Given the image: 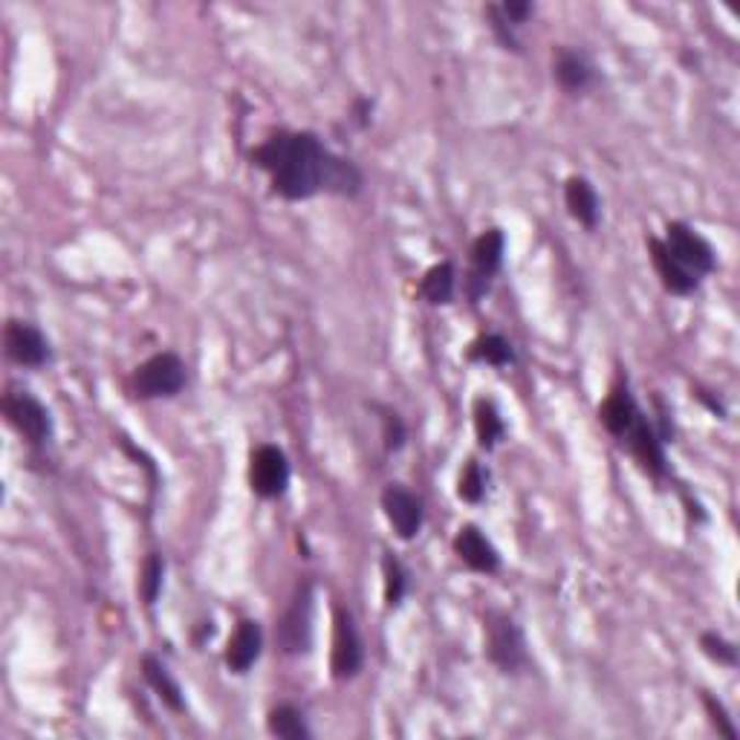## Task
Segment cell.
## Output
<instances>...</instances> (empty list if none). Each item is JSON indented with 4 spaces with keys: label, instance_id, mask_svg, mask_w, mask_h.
I'll use <instances>...</instances> for the list:
<instances>
[{
    "label": "cell",
    "instance_id": "6da1fadb",
    "mask_svg": "<svg viewBox=\"0 0 740 740\" xmlns=\"http://www.w3.org/2000/svg\"><path fill=\"white\" fill-rule=\"evenodd\" d=\"M252 165L273 183L284 200H310L319 192L356 197L362 192V171L324 146L310 130H281L252 151Z\"/></svg>",
    "mask_w": 740,
    "mask_h": 740
},
{
    "label": "cell",
    "instance_id": "7a4b0ae2",
    "mask_svg": "<svg viewBox=\"0 0 740 740\" xmlns=\"http://www.w3.org/2000/svg\"><path fill=\"white\" fill-rule=\"evenodd\" d=\"M486 631V654L498 666L500 674H521L530 668V654H527V639L518 622L507 613H489L483 622Z\"/></svg>",
    "mask_w": 740,
    "mask_h": 740
},
{
    "label": "cell",
    "instance_id": "3957f363",
    "mask_svg": "<svg viewBox=\"0 0 740 740\" xmlns=\"http://www.w3.org/2000/svg\"><path fill=\"white\" fill-rule=\"evenodd\" d=\"M188 382L185 362L177 354H157L148 362H142L134 373V394L139 400H171Z\"/></svg>",
    "mask_w": 740,
    "mask_h": 740
},
{
    "label": "cell",
    "instance_id": "277c9868",
    "mask_svg": "<svg viewBox=\"0 0 740 740\" xmlns=\"http://www.w3.org/2000/svg\"><path fill=\"white\" fill-rule=\"evenodd\" d=\"M3 414H7L9 426L15 428L30 446H47L53 440V417H49L47 405L30 391H9L3 396Z\"/></svg>",
    "mask_w": 740,
    "mask_h": 740
},
{
    "label": "cell",
    "instance_id": "5b68a950",
    "mask_svg": "<svg viewBox=\"0 0 740 740\" xmlns=\"http://www.w3.org/2000/svg\"><path fill=\"white\" fill-rule=\"evenodd\" d=\"M365 666V643L356 628L354 613L345 608H336L333 616V654H331V671L333 680L345 683L354 680Z\"/></svg>",
    "mask_w": 740,
    "mask_h": 740
},
{
    "label": "cell",
    "instance_id": "8992f818",
    "mask_svg": "<svg viewBox=\"0 0 740 740\" xmlns=\"http://www.w3.org/2000/svg\"><path fill=\"white\" fill-rule=\"evenodd\" d=\"M662 243H666V250L671 252V258H674L677 264H683L685 269L692 275H697V278L715 273L717 266L715 250H712V243H708L701 232H694L692 226L680 223V220L668 223L666 241Z\"/></svg>",
    "mask_w": 740,
    "mask_h": 740
},
{
    "label": "cell",
    "instance_id": "52a82bcc",
    "mask_svg": "<svg viewBox=\"0 0 740 740\" xmlns=\"http://www.w3.org/2000/svg\"><path fill=\"white\" fill-rule=\"evenodd\" d=\"M472 275L466 278V292L472 298V304H477L486 292H489V281L500 273L504 266V255H507V238L500 229H489L483 232L475 243H472Z\"/></svg>",
    "mask_w": 740,
    "mask_h": 740
},
{
    "label": "cell",
    "instance_id": "ba28073f",
    "mask_svg": "<svg viewBox=\"0 0 740 740\" xmlns=\"http://www.w3.org/2000/svg\"><path fill=\"white\" fill-rule=\"evenodd\" d=\"M252 492L264 500L281 498L290 489V460L278 446H258L250 458Z\"/></svg>",
    "mask_w": 740,
    "mask_h": 740
},
{
    "label": "cell",
    "instance_id": "9c48e42d",
    "mask_svg": "<svg viewBox=\"0 0 740 740\" xmlns=\"http://www.w3.org/2000/svg\"><path fill=\"white\" fill-rule=\"evenodd\" d=\"M3 345H7L9 359L21 368H44V365L53 362L49 338L33 322H18V319L7 322Z\"/></svg>",
    "mask_w": 740,
    "mask_h": 740
},
{
    "label": "cell",
    "instance_id": "30bf717a",
    "mask_svg": "<svg viewBox=\"0 0 740 740\" xmlns=\"http://www.w3.org/2000/svg\"><path fill=\"white\" fill-rule=\"evenodd\" d=\"M382 512L403 541L417 539L423 521H426L423 500L414 492L405 489L403 483H388L385 492H382Z\"/></svg>",
    "mask_w": 740,
    "mask_h": 740
},
{
    "label": "cell",
    "instance_id": "8fae6325",
    "mask_svg": "<svg viewBox=\"0 0 740 740\" xmlns=\"http://www.w3.org/2000/svg\"><path fill=\"white\" fill-rule=\"evenodd\" d=\"M281 645L287 654H307L313 643V588H298L281 620Z\"/></svg>",
    "mask_w": 740,
    "mask_h": 740
},
{
    "label": "cell",
    "instance_id": "7c38bea8",
    "mask_svg": "<svg viewBox=\"0 0 740 740\" xmlns=\"http://www.w3.org/2000/svg\"><path fill=\"white\" fill-rule=\"evenodd\" d=\"M643 414V408L636 405L634 394H631L628 379H616L611 388V394L604 396L602 408H599V419L604 423V428L611 431L616 440L622 443V437L628 435L631 428H634L636 417Z\"/></svg>",
    "mask_w": 740,
    "mask_h": 740
},
{
    "label": "cell",
    "instance_id": "4fadbf2b",
    "mask_svg": "<svg viewBox=\"0 0 740 740\" xmlns=\"http://www.w3.org/2000/svg\"><path fill=\"white\" fill-rule=\"evenodd\" d=\"M454 553H458V558L466 564L469 570L486 573V576L500 570V553L495 550V544L477 530L475 523L460 527L458 535H454Z\"/></svg>",
    "mask_w": 740,
    "mask_h": 740
},
{
    "label": "cell",
    "instance_id": "5bb4252c",
    "mask_svg": "<svg viewBox=\"0 0 740 740\" xmlns=\"http://www.w3.org/2000/svg\"><path fill=\"white\" fill-rule=\"evenodd\" d=\"M261 651H264V628L255 620H243L229 639L226 666L234 674H246L261 660Z\"/></svg>",
    "mask_w": 740,
    "mask_h": 740
},
{
    "label": "cell",
    "instance_id": "9a60e30c",
    "mask_svg": "<svg viewBox=\"0 0 740 740\" xmlns=\"http://www.w3.org/2000/svg\"><path fill=\"white\" fill-rule=\"evenodd\" d=\"M648 250H651V264L654 269H657V275H660L662 287H666L671 296H694V292H697L701 278L689 273L683 264H677L660 238H648Z\"/></svg>",
    "mask_w": 740,
    "mask_h": 740
},
{
    "label": "cell",
    "instance_id": "2e32d148",
    "mask_svg": "<svg viewBox=\"0 0 740 740\" xmlns=\"http://www.w3.org/2000/svg\"><path fill=\"white\" fill-rule=\"evenodd\" d=\"M555 81L562 84L567 93H585L596 84V67L581 49L562 47L555 56Z\"/></svg>",
    "mask_w": 740,
    "mask_h": 740
},
{
    "label": "cell",
    "instance_id": "e0dca14e",
    "mask_svg": "<svg viewBox=\"0 0 740 740\" xmlns=\"http://www.w3.org/2000/svg\"><path fill=\"white\" fill-rule=\"evenodd\" d=\"M564 206L570 211V218L585 226V229L599 226L602 200H599V194H596L593 183L588 177H570L564 183Z\"/></svg>",
    "mask_w": 740,
    "mask_h": 740
},
{
    "label": "cell",
    "instance_id": "ac0fdd59",
    "mask_svg": "<svg viewBox=\"0 0 740 740\" xmlns=\"http://www.w3.org/2000/svg\"><path fill=\"white\" fill-rule=\"evenodd\" d=\"M142 674H146L148 685L153 692L160 694V701L171 708V712H185V697L180 683L171 677V671L165 668V662H160L157 657H146L142 660Z\"/></svg>",
    "mask_w": 740,
    "mask_h": 740
},
{
    "label": "cell",
    "instance_id": "d6986e66",
    "mask_svg": "<svg viewBox=\"0 0 740 740\" xmlns=\"http://www.w3.org/2000/svg\"><path fill=\"white\" fill-rule=\"evenodd\" d=\"M466 356H469V362L489 365V368H509V365H516V359H518L512 342L498 336V333H489V336L475 338Z\"/></svg>",
    "mask_w": 740,
    "mask_h": 740
},
{
    "label": "cell",
    "instance_id": "ffe728a7",
    "mask_svg": "<svg viewBox=\"0 0 740 740\" xmlns=\"http://www.w3.org/2000/svg\"><path fill=\"white\" fill-rule=\"evenodd\" d=\"M454 290H458V273H454V264H451V261L431 266L426 273V278H423V284H419L423 298L435 307L451 304V301H454Z\"/></svg>",
    "mask_w": 740,
    "mask_h": 740
},
{
    "label": "cell",
    "instance_id": "44dd1931",
    "mask_svg": "<svg viewBox=\"0 0 740 740\" xmlns=\"http://www.w3.org/2000/svg\"><path fill=\"white\" fill-rule=\"evenodd\" d=\"M472 414H475L477 443H481V449L492 451L504 437H507V423L500 417L498 405L492 403V400H486V396H477Z\"/></svg>",
    "mask_w": 740,
    "mask_h": 740
},
{
    "label": "cell",
    "instance_id": "7402d4cb",
    "mask_svg": "<svg viewBox=\"0 0 740 740\" xmlns=\"http://www.w3.org/2000/svg\"><path fill=\"white\" fill-rule=\"evenodd\" d=\"M266 729L275 738L284 740H307L310 738V726H307V717L301 708L290 706V703H284V706L273 708L269 715H266Z\"/></svg>",
    "mask_w": 740,
    "mask_h": 740
},
{
    "label": "cell",
    "instance_id": "603a6c76",
    "mask_svg": "<svg viewBox=\"0 0 740 740\" xmlns=\"http://www.w3.org/2000/svg\"><path fill=\"white\" fill-rule=\"evenodd\" d=\"M382 573H385V604L388 608H400L405 593H408V573H405L403 562L394 553H385Z\"/></svg>",
    "mask_w": 740,
    "mask_h": 740
},
{
    "label": "cell",
    "instance_id": "cb8c5ba5",
    "mask_svg": "<svg viewBox=\"0 0 740 740\" xmlns=\"http://www.w3.org/2000/svg\"><path fill=\"white\" fill-rule=\"evenodd\" d=\"M486 481H489V475L483 472L481 463H477V460H469L466 466H463V472H460L458 495L466 500V504H481V500L486 498Z\"/></svg>",
    "mask_w": 740,
    "mask_h": 740
},
{
    "label": "cell",
    "instance_id": "d4e9b609",
    "mask_svg": "<svg viewBox=\"0 0 740 740\" xmlns=\"http://www.w3.org/2000/svg\"><path fill=\"white\" fill-rule=\"evenodd\" d=\"M162 579H165V562H162V555L151 553L148 555L146 567H142V576H139V593L146 599V604H157L162 590Z\"/></svg>",
    "mask_w": 740,
    "mask_h": 740
},
{
    "label": "cell",
    "instance_id": "484cf974",
    "mask_svg": "<svg viewBox=\"0 0 740 740\" xmlns=\"http://www.w3.org/2000/svg\"><path fill=\"white\" fill-rule=\"evenodd\" d=\"M701 648L703 654H706L708 660H715L717 666H726V668H735L738 666V648H735L729 639H724L720 634H703L701 636Z\"/></svg>",
    "mask_w": 740,
    "mask_h": 740
},
{
    "label": "cell",
    "instance_id": "4316f807",
    "mask_svg": "<svg viewBox=\"0 0 740 740\" xmlns=\"http://www.w3.org/2000/svg\"><path fill=\"white\" fill-rule=\"evenodd\" d=\"M379 414H382V437H385V449L400 451L405 446V437H408L403 417L391 408H379Z\"/></svg>",
    "mask_w": 740,
    "mask_h": 740
},
{
    "label": "cell",
    "instance_id": "83f0119b",
    "mask_svg": "<svg viewBox=\"0 0 740 740\" xmlns=\"http://www.w3.org/2000/svg\"><path fill=\"white\" fill-rule=\"evenodd\" d=\"M486 15H489L492 33H495V38L500 41V47L512 49V53H523L521 38H518V30L512 24H507V21H504V15H500V12H498V7L486 9Z\"/></svg>",
    "mask_w": 740,
    "mask_h": 740
},
{
    "label": "cell",
    "instance_id": "f1b7e54d",
    "mask_svg": "<svg viewBox=\"0 0 740 740\" xmlns=\"http://www.w3.org/2000/svg\"><path fill=\"white\" fill-rule=\"evenodd\" d=\"M498 12L504 15L507 24H512L518 30V26H523L527 21H530L535 9H532V3H527V0H509V3L498 7Z\"/></svg>",
    "mask_w": 740,
    "mask_h": 740
},
{
    "label": "cell",
    "instance_id": "f546056e",
    "mask_svg": "<svg viewBox=\"0 0 740 740\" xmlns=\"http://www.w3.org/2000/svg\"><path fill=\"white\" fill-rule=\"evenodd\" d=\"M706 708H708V715H712V724L717 726V732L726 735V738H738V729H735L732 720L726 717V708L720 706V703H715L712 697H706Z\"/></svg>",
    "mask_w": 740,
    "mask_h": 740
},
{
    "label": "cell",
    "instance_id": "4dcf8cb0",
    "mask_svg": "<svg viewBox=\"0 0 740 740\" xmlns=\"http://www.w3.org/2000/svg\"><path fill=\"white\" fill-rule=\"evenodd\" d=\"M370 111H373V105H370L368 99H359V102H356V122H359V128H368Z\"/></svg>",
    "mask_w": 740,
    "mask_h": 740
}]
</instances>
